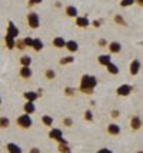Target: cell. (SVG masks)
<instances>
[{"label": "cell", "mask_w": 143, "mask_h": 153, "mask_svg": "<svg viewBox=\"0 0 143 153\" xmlns=\"http://www.w3.org/2000/svg\"><path fill=\"white\" fill-rule=\"evenodd\" d=\"M96 85H97V79L95 76H90V74H83L82 80H80V86H79V90L82 93L86 94H92L93 90H95Z\"/></svg>", "instance_id": "cell-1"}, {"label": "cell", "mask_w": 143, "mask_h": 153, "mask_svg": "<svg viewBox=\"0 0 143 153\" xmlns=\"http://www.w3.org/2000/svg\"><path fill=\"white\" fill-rule=\"evenodd\" d=\"M16 125L20 127V129H30L32 125H33V120L30 117V114L24 113V114H20V116L16 119Z\"/></svg>", "instance_id": "cell-2"}, {"label": "cell", "mask_w": 143, "mask_h": 153, "mask_svg": "<svg viewBox=\"0 0 143 153\" xmlns=\"http://www.w3.org/2000/svg\"><path fill=\"white\" fill-rule=\"evenodd\" d=\"M26 22H27L30 29H37L40 26V17L36 12H29L27 16H26Z\"/></svg>", "instance_id": "cell-3"}, {"label": "cell", "mask_w": 143, "mask_h": 153, "mask_svg": "<svg viewBox=\"0 0 143 153\" xmlns=\"http://www.w3.org/2000/svg\"><path fill=\"white\" fill-rule=\"evenodd\" d=\"M19 29H17V26L14 25L13 22L10 20L9 23H7V30H6V34L7 36H10V37H13V39H17L19 37Z\"/></svg>", "instance_id": "cell-4"}, {"label": "cell", "mask_w": 143, "mask_h": 153, "mask_svg": "<svg viewBox=\"0 0 143 153\" xmlns=\"http://www.w3.org/2000/svg\"><path fill=\"white\" fill-rule=\"evenodd\" d=\"M133 92V86L132 85H122L116 89V93L117 96H129Z\"/></svg>", "instance_id": "cell-5"}, {"label": "cell", "mask_w": 143, "mask_h": 153, "mask_svg": "<svg viewBox=\"0 0 143 153\" xmlns=\"http://www.w3.org/2000/svg\"><path fill=\"white\" fill-rule=\"evenodd\" d=\"M129 125H130V129H132V130H139V129L143 126V120L140 119V116H132Z\"/></svg>", "instance_id": "cell-6"}, {"label": "cell", "mask_w": 143, "mask_h": 153, "mask_svg": "<svg viewBox=\"0 0 143 153\" xmlns=\"http://www.w3.org/2000/svg\"><path fill=\"white\" fill-rule=\"evenodd\" d=\"M106 132L110 134V136H117V134H120V126L119 125H116V123H110V125H107V127H106Z\"/></svg>", "instance_id": "cell-7"}, {"label": "cell", "mask_w": 143, "mask_h": 153, "mask_svg": "<svg viewBox=\"0 0 143 153\" xmlns=\"http://www.w3.org/2000/svg\"><path fill=\"white\" fill-rule=\"evenodd\" d=\"M139 70H140V62L137 59L132 60V63H130V66H129V73L132 76H136L139 73Z\"/></svg>", "instance_id": "cell-8"}, {"label": "cell", "mask_w": 143, "mask_h": 153, "mask_svg": "<svg viewBox=\"0 0 143 153\" xmlns=\"http://www.w3.org/2000/svg\"><path fill=\"white\" fill-rule=\"evenodd\" d=\"M32 74H33V72H32L30 66H21L20 70H19V76L21 79H30Z\"/></svg>", "instance_id": "cell-9"}, {"label": "cell", "mask_w": 143, "mask_h": 153, "mask_svg": "<svg viewBox=\"0 0 143 153\" xmlns=\"http://www.w3.org/2000/svg\"><path fill=\"white\" fill-rule=\"evenodd\" d=\"M89 25H90V22H89L87 16H77V17H76V26L77 27L84 29V27H87Z\"/></svg>", "instance_id": "cell-10"}, {"label": "cell", "mask_w": 143, "mask_h": 153, "mask_svg": "<svg viewBox=\"0 0 143 153\" xmlns=\"http://www.w3.org/2000/svg\"><path fill=\"white\" fill-rule=\"evenodd\" d=\"M107 47H109V52L113 54L120 53V50H122V45L119 42H110L109 45H107Z\"/></svg>", "instance_id": "cell-11"}, {"label": "cell", "mask_w": 143, "mask_h": 153, "mask_svg": "<svg viewBox=\"0 0 143 153\" xmlns=\"http://www.w3.org/2000/svg\"><path fill=\"white\" fill-rule=\"evenodd\" d=\"M49 137L53 140H59L60 137H63V133H61L60 129H56V127H52L50 132H49Z\"/></svg>", "instance_id": "cell-12"}, {"label": "cell", "mask_w": 143, "mask_h": 153, "mask_svg": "<svg viewBox=\"0 0 143 153\" xmlns=\"http://www.w3.org/2000/svg\"><path fill=\"white\" fill-rule=\"evenodd\" d=\"M66 49H67L70 53H75V52H77L79 50V45H77V42L76 40H67L66 42Z\"/></svg>", "instance_id": "cell-13"}, {"label": "cell", "mask_w": 143, "mask_h": 153, "mask_svg": "<svg viewBox=\"0 0 143 153\" xmlns=\"http://www.w3.org/2000/svg\"><path fill=\"white\" fill-rule=\"evenodd\" d=\"M23 110H24V113H27V114L34 113V112H36L34 102H26V103H24V106H23Z\"/></svg>", "instance_id": "cell-14"}, {"label": "cell", "mask_w": 143, "mask_h": 153, "mask_svg": "<svg viewBox=\"0 0 143 153\" xmlns=\"http://www.w3.org/2000/svg\"><path fill=\"white\" fill-rule=\"evenodd\" d=\"M97 62H99V65H102V66H107L110 62H112V57H110V54H100V56L97 57Z\"/></svg>", "instance_id": "cell-15"}, {"label": "cell", "mask_w": 143, "mask_h": 153, "mask_svg": "<svg viewBox=\"0 0 143 153\" xmlns=\"http://www.w3.org/2000/svg\"><path fill=\"white\" fill-rule=\"evenodd\" d=\"M52 43H53V46H55L56 49H63V47L66 46V40L63 39V37H60V36H57V37H55Z\"/></svg>", "instance_id": "cell-16"}, {"label": "cell", "mask_w": 143, "mask_h": 153, "mask_svg": "<svg viewBox=\"0 0 143 153\" xmlns=\"http://www.w3.org/2000/svg\"><path fill=\"white\" fill-rule=\"evenodd\" d=\"M23 97L27 100V102H34V100H37L40 96L37 94V92H24L23 94Z\"/></svg>", "instance_id": "cell-17"}, {"label": "cell", "mask_w": 143, "mask_h": 153, "mask_svg": "<svg viewBox=\"0 0 143 153\" xmlns=\"http://www.w3.org/2000/svg\"><path fill=\"white\" fill-rule=\"evenodd\" d=\"M64 13H66L67 17H77V9L75 6H66Z\"/></svg>", "instance_id": "cell-18"}, {"label": "cell", "mask_w": 143, "mask_h": 153, "mask_svg": "<svg viewBox=\"0 0 143 153\" xmlns=\"http://www.w3.org/2000/svg\"><path fill=\"white\" fill-rule=\"evenodd\" d=\"M6 149L9 153H21V147L19 145H16V143H9Z\"/></svg>", "instance_id": "cell-19"}, {"label": "cell", "mask_w": 143, "mask_h": 153, "mask_svg": "<svg viewBox=\"0 0 143 153\" xmlns=\"http://www.w3.org/2000/svg\"><path fill=\"white\" fill-rule=\"evenodd\" d=\"M41 123L46 127H52V125H53V117L49 116V114H44V116H41Z\"/></svg>", "instance_id": "cell-20"}, {"label": "cell", "mask_w": 143, "mask_h": 153, "mask_svg": "<svg viewBox=\"0 0 143 153\" xmlns=\"http://www.w3.org/2000/svg\"><path fill=\"white\" fill-rule=\"evenodd\" d=\"M32 49L34 52H40L43 49V42L40 39H33V45H32Z\"/></svg>", "instance_id": "cell-21"}, {"label": "cell", "mask_w": 143, "mask_h": 153, "mask_svg": "<svg viewBox=\"0 0 143 153\" xmlns=\"http://www.w3.org/2000/svg\"><path fill=\"white\" fill-rule=\"evenodd\" d=\"M4 42H6V46L7 49H10V50H13L14 49V43H16V39H13V37H10V36H4Z\"/></svg>", "instance_id": "cell-22"}, {"label": "cell", "mask_w": 143, "mask_h": 153, "mask_svg": "<svg viewBox=\"0 0 143 153\" xmlns=\"http://www.w3.org/2000/svg\"><path fill=\"white\" fill-rule=\"evenodd\" d=\"M75 62V57L73 56H64V57H61L59 60V63H60L61 66H64V65H70V63H73Z\"/></svg>", "instance_id": "cell-23"}, {"label": "cell", "mask_w": 143, "mask_h": 153, "mask_svg": "<svg viewBox=\"0 0 143 153\" xmlns=\"http://www.w3.org/2000/svg\"><path fill=\"white\" fill-rule=\"evenodd\" d=\"M10 126V119L6 116H1L0 117V129H7Z\"/></svg>", "instance_id": "cell-24"}, {"label": "cell", "mask_w": 143, "mask_h": 153, "mask_svg": "<svg viewBox=\"0 0 143 153\" xmlns=\"http://www.w3.org/2000/svg\"><path fill=\"white\" fill-rule=\"evenodd\" d=\"M106 69H107V72H109L110 74H117V73H119V67L116 66L115 63H112V62H110L109 65L106 66Z\"/></svg>", "instance_id": "cell-25"}, {"label": "cell", "mask_w": 143, "mask_h": 153, "mask_svg": "<svg viewBox=\"0 0 143 153\" xmlns=\"http://www.w3.org/2000/svg\"><path fill=\"white\" fill-rule=\"evenodd\" d=\"M116 25H119V26H127V23H126V20L123 19L120 14H115V17H113Z\"/></svg>", "instance_id": "cell-26"}, {"label": "cell", "mask_w": 143, "mask_h": 153, "mask_svg": "<svg viewBox=\"0 0 143 153\" xmlns=\"http://www.w3.org/2000/svg\"><path fill=\"white\" fill-rule=\"evenodd\" d=\"M20 65L21 66H30V65H32V57H30V56H26V54L21 56L20 57Z\"/></svg>", "instance_id": "cell-27"}, {"label": "cell", "mask_w": 143, "mask_h": 153, "mask_svg": "<svg viewBox=\"0 0 143 153\" xmlns=\"http://www.w3.org/2000/svg\"><path fill=\"white\" fill-rule=\"evenodd\" d=\"M59 152L60 153H72L67 143H59Z\"/></svg>", "instance_id": "cell-28"}, {"label": "cell", "mask_w": 143, "mask_h": 153, "mask_svg": "<svg viewBox=\"0 0 143 153\" xmlns=\"http://www.w3.org/2000/svg\"><path fill=\"white\" fill-rule=\"evenodd\" d=\"M44 77L47 80H53L56 77V73L55 70H52V69H47V70H44Z\"/></svg>", "instance_id": "cell-29"}, {"label": "cell", "mask_w": 143, "mask_h": 153, "mask_svg": "<svg viewBox=\"0 0 143 153\" xmlns=\"http://www.w3.org/2000/svg\"><path fill=\"white\" fill-rule=\"evenodd\" d=\"M77 92L75 87H70V86H67L66 89H64V94L66 96H75V93Z\"/></svg>", "instance_id": "cell-30"}, {"label": "cell", "mask_w": 143, "mask_h": 153, "mask_svg": "<svg viewBox=\"0 0 143 153\" xmlns=\"http://www.w3.org/2000/svg\"><path fill=\"white\" fill-rule=\"evenodd\" d=\"M14 47H17L19 50H23V49H26V46H24V43H23V39H16Z\"/></svg>", "instance_id": "cell-31"}, {"label": "cell", "mask_w": 143, "mask_h": 153, "mask_svg": "<svg viewBox=\"0 0 143 153\" xmlns=\"http://www.w3.org/2000/svg\"><path fill=\"white\" fill-rule=\"evenodd\" d=\"M135 4V0H120V7H129Z\"/></svg>", "instance_id": "cell-32"}, {"label": "cell", "mask_w": 143, "mask_h": 153, "mask_svg": "<svg viewBox=\"0 0 143 153\" xmlns=\"http://www.w3.org/2000/svg\"><path fill=\"white\" fill-rule=\"evenodd\" d=\"M63 126H66V127L73 126V120H72V117H64V119H63Z\"/></svg>", "instance_id": "cell-33"}, {"label": "cell", "mask_w": 143, "mask_h": 153, "mask_svg": "<svg viewBox=\"0 0 143 153\" xmlns=\"http://www.w3.org/2000/svg\"><path fill=\"white\" fill-rule=\"evenodd\" d=\"M83 117H84V120H87V122H92V120H93V113H92V110H86Z\"/></svg>", "instance_id": "cell-34"}, {"label": "cell", "mask_w": 143, "mask_h": 153, "mask_svg": "<svg viewBox=\"0 0 143 153\" xmlns=\"http://www.w3.org/2000/svg\"><path fill=\"white\" fill-rule=\"evenodd\" d=\"M23 43H24V46L26 47H32V45H33V39H32V37H24V39H23Z\"/></svg>", "instance_id": "cell-35"}, {"label": "cell", "mask_w": 143, "mask_h": 153, "mask_svg": "<svg viewBox=\"0 0 143 153\" xmlns=\"http://www.w3.org/2000/svg\"><path fill=\"white\" fill-rule=\"evenodd\" d=\"M43 0H29L27 1V7L30 9V7H33V6H37V4H40Z\"/></svg>", "instance_id": "cell-36"}, {"label": "cell", "mask_w": 143, "mask_h": 153, "mask_svg": "<svg viewBox=\"0 0 143 153\" xmlns=\"http://www.w3.org/2000/svg\"><path fill=\"white\" fill-rule=\"evenodd\" d=\"M110 116H112L113 119H117V117L120 116V110H117V109H113V110L110 112Z\"/></svg>", "instance_id": "cell-37"}, {"label": "cell", "mask_w": 143, "mask_h": 153, "mask_svg": "<svg viewBox=\"0 0 143 153\" xmlns=\"http://www.w3.org/2000/svg\"><path fill=\"white\" fill-rule=\"evenodd\" d=\"M97 45H99L100 47H107V45H109V43H107L104 39H99V40H97Z\"/></svg>", "instance_id": "cell-38"}, {"label": "cell", "mask_w": 143, "mask_h": 153, "mask_svg": "<svg viewBox=\"0 0 143 153\" xmlns=\"http://www.w3.org/2000/svg\"><path fill=\"white\" fill-rule=\"evenodd\" d=\"M96 153H113L112 150H109V149H106V147H103V149H99Z\"/></svg>", "instance_id": "cell-39"}, {"label": "cell", "mask_w": 143, "mask_h": 153, "mask_svg": "<svg viewBox=\"0 0 143 153\" xmlns=\"http://www.w3.org/2000/svg\"><path fill=\"white\" fill-rule=\"evenodd\" d=\"M100 25H102V23H100L99 20H95V22H92V26H93V27H100Z\"/></svg>", "instance_id": "cell-40"}, {"label": "cell", "mask_w": 143, "mask_h": 153, "mask_svg": "<svg viewBox=\"0 0 143 153\" xmlns=\"http://www.w3.org/2000/svg\"><path fill=\"white\" fill-rule=\"evenodd\" d=\"M30 153H40V149H37V147H32V149H30Z\"/></svg>", "instance_id": "cell-41"}, {"label": "cell", "mask_w": 143, "mask_h": 153, "mask_svg": "<svg viewBox=\"0 0 143 153\" xmlns=\"http://www.w3.org/2000/svg\"><path fill=\"white\" fill-rule=\"evenodd\" d=\"M135 3H137V4H140V6H143V0H135Z\"/></svg>", "instance_id": "cell-42"}, {"label": "cell", "mask_w": 143, "mask_h": 153, "mask_svg": "<svg viewBox=\"0 0 143 153\" xmlns=\"http://www.w3.org/2000/svg\"><path fill=\"white\" fill-rule=\"evenodd\" d=\"M136 153H143V150H139V152H136Z\"/></svg>", "instance_id": "cell-43"}, {"label": "cell", "mask_w": 143, "mask_h": 153, "mask_svg": "<svg viewBox=\"0 0 143 153\" xmlns=\"http://www.w3.org/2000/svg\"><path fill=\"white\" fill-rule=\"evenodd\" d=\"M0 105H1V97H0Z\"/></svg>", "instance_id": "cell-44"}]
</instances>
